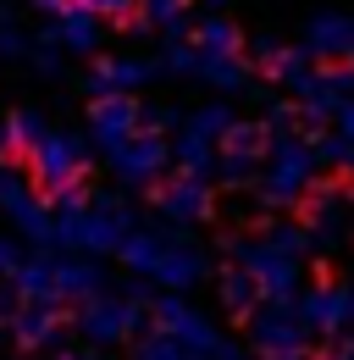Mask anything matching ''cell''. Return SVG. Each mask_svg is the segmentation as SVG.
<instances>
[{
  "instance_id": "obj_1",
  "label": "cell",
  "mask_w": 354,
  "mask_h": 360,
  "mask_svg": "<svg viewBox=\"0 0 354 360\" xmlns=\"http://www.w3.org/2000/svg\"><path fill=\"white\" fill-rule=\"evenodd\" d=\"M28 167H34V178H39L44 188L67 194V188H78V178H84L88 150L72 134H50V128H44V139L28 150Z\"/></svg>"
},
{
  "instance_id": "obj_2",
  "label": "cell",
  "mask_w": 354,
  "mask_h": 360,
  "mask_svg": "<svg viewBox=\"0 0 354 360\" xmlns=\"http://www.w3.org/2000/svg\"><path fill=\"white\" fill-rule=\"evenodd\" d=\"M55 238L72 250H122L128 238V217L117 205H94V211H61L55 217Z\"/></svg>"
},
{
  "instance_id": "obj_3",
  "label": "cell",
  "mask_w": 354,
  "mask_h": 360,
  "mask_svg": "<svg viewBox=\"0 0 354 360\" xmlns=\"http://www.w3.org/2000/svg\"><path fill=\"white\" fill-rule=\"evenodd\" d=\"M88 122H94V139H100L105 150H117V144H128V139L138 134V100H133V94H94Z\"/></svg>"
},
{
  "instance_id": "obj_4",
  "label": "cell",
  "mask_w": 354,
  "mask_h": 360,
  "mask_svg": "<svg viewBox=\"0 0 354 360\" xmlns=\"http://www.w3.org/2000/svg\"><path fill=\"white\" fill-rule=\"evenodd\" d=\"M111 167H117V178H128V183H155L161 167H166V144L155 134H133L128 144L111 150Z\"/></svg>"
},
{
  "instance_id": "obj_5",
  "label": "cell",
  "mask_w": 354,
  "mask_h": 360,
  "mask_svg": "<svg viewBox=\"0 0 354 360\" xmlns=\"http://www.w3.org/2000/svg\"><path fill=\"white\" fill-rule=\"evenodd\" d=\"M39 45H67V50H78V56H88V50L100 45V22H94L84 6L72 0V6H67V11H61V17L39 34Z\"/></svg>"
},
{
  "instance_id": "obj_6",
  "label": "cell",
  "mask_w": 354,
  "mask_h": 360,
  "mask_svg": "<svg viewBox=\"0 0 354 360\" xmlns=\"http://www.w3.org/2000/svg\"><path fill=\"white\" fill-rule=\"evenodd\" d=\"M128 327H138V311H133V305H117V300H94V305H84V333H88V338H100V344L122 338Z\"/></svg>"
},
{
  "instance_id": "obj_7",
  "label": "cell",
  "mask_w": 354,
  "mask_h": 360,
  "mask_svg": "<svg viewBox=\"0 0 354 360\" xmlns=\"http://www.w3.org/2000/svg\"><path fill=\"white\" fill-rule=\"evenodd\" d=\"M161 211H166L172 222H199V217L211 211V194H205L199 178H183V183H172V188L161 194Z\"/></svg>"
},
{
  "instance_id": "obj_8",
  "label": "cell",
  "mask_w": 354,
  "mask_h": 360,
  "mask_svg": "<svg viewBox=\"0 0 354 360\" xmlns=\"http://www.w3.org/2000/svg\"><path fill=\"white\" fill-rule=\"evenodd\" d=\"M144 78H150L144 61H100L94 78H88V89L94 94H122V89H133V84H144Z\"/></svg>"
},
{
  "instance_id": "obj_9",
  "label": "cell",
  "mask_w": 354,
  "mask_h": 360,
  "mask_svg": "<svg viewBox=\"0 0 354 360\" xmlns=\"http://www.w3.org/2000/svg\"><path fill=\"white\" fill-rule=\"evenodd\" d=\"M255 344H261V349H277V355H294V344H299V327H294V316L266 311L261 321H255Z\"/></svg>"
},
{
  "instance_id": "obj_10",
  "label": "cell",
  "mask_w": 354,
  "mask_h": 360,
  "mask_svg": "<svg viewBox=\"0 0 354 360\" xmlns=\"http://www.w3.org/2000/svg\"><path fill=\"white\" fill-rule=\"evenodd\" d=\"M17 288H22V300H28V305L55 300V266H50V261H22V271H17Z\"/></svg>"
},
{
  "instance_id": "obj_11",
  "label": "cell",
  "mask_w": 354,
  "mask_h": 360,
  "mask_svg": "<svg viewBox=\"0 0 354 360\" xmlns=\"http://www.w3.org/2000/svg\"><path fill=\"white\" fill-rule=\"evenodd\" d=\"M94 288H100V271L88 266V261H61V266H55V294L94 300Z\"/></svg>"
},
{
  "instance_id": "obj_12",
  "label": "cell",
  "mask_w": 354,
  "mask_h": 360,
  "mask_svg": "<svg viewBox=\"0 0 354 360\" xmlns=\"http://www.w3.org/2000/svg\"><path fill=\"white\" fill-rule=\"evenodd\" d=\"M199 266H205V261H199L194 250H166V255H161V266H155V277H161V283H172V288H188V283L199 277Z\"/></svg>"
},
{
  "instance_id": "obj_13",
  "label": "cell",
  "mask_w": 354,
  "mask_h": 360,
  "mask_svg": "<svg viewBox=\"0 0 354 360\" xmlns=\"http://www.w3.org/2000/svg\"><path fill=\"white\" fill-rule=\"evenodd\" d=\"M17 338L22 344H50L55 338V311L50 305H28V311L17 316Z\"/></svg>"
},
{
  "instance_id": "obj_14",
  "label": "cell",
  "mask_w": 354,
  "mask_h": 360,
  "mask_svg": "<svg viewBox=\"0 0 354 360\" xmlns=\"http://www.w3.org/2000/svg\"><path fill=\"white\" fill-rule=\"evenodd\" d=\"M221 300H227L232 311H249V305H255V277H249V271H227V277H221Z\"/></svg>"
},
{
  "instance_id": "obj_15",
  "label": "cell",
  "mask_w": 354,
  "mask_h": 360,
  "mask_svg": "<svg viewBox=\"0 0 354 360\" xmlns=\"http://www.w3.org/2000/svg\"><path fill=\"white\" fill-rule=\"evenodd\" d=\"M305 316L315 321V327H338V321H343V294H327V288H321V294H310Z\"/></svg>"
},
{
  "instance_id": "obj_16",
  "label": "cell",
  "mask_w": 354,
  "mask_h": 360,
  "mask_svg": "<svg viewBox=\"0 0 354 360\" xmlns=\"http://www.w3.org/2000/svg\"><path fill=\"white\" fill-rule=\"evenodd\" d=\"M138 360H188V355L177 349L172 338H155V344H144V349H138Z\"/></svg>"
},
{
  "instance_id": "obj_17",
  "label": "cell",
  "mask_w": 354,
  "mask_h": 360,
  "mask_svg": "<svg viewBox=\"0 0 354 360\" xmlns=\"http://www.w3.org/2000/svg\"><path fill=\"white\" fill-rule=\"evenodd\" d=\"M78 6H84L88 17H122V11H128L133 0H78Z\"/></svg>"
},
{
  "instance_id": "obj_18",
  "label": "cell",
  "mask_w": 354,
  "mask_h": 360,
  "mask_svg": "<svg viewBox=\"0 0 354 360\" xmlns=\"http://www.w3.org/2000/svg\"><path fill=\"white\" fill-rule=\"evenodd\" d=\"M17 271H22V250L11 238H0V277H17Z\"/></svg>"
},
{
  "instance_id": "obj_19",
  "label": "cell",
  "mask_w": 354,
  "mask_h": 360,
  "mask_svg": "<svg viewBox=\"0 0 354 360\" xmlns=\"http://www.w3.org/2000/svg\"><path fill=\"white\" fill-rule=\"evenodd\" d=\"M144 6H150V17H155V22H183V17H177V11H183V0H144Z\"/></svg>"
},
{
  "instance_id": "obj_20",
  "label": "cell",
  "mask_w": 354,
  "mask_h": 360,
  "mask_svg": "<svg viewBox=\"0 0 354 360\" xmlns=\"http://www.w3.org/2000/svg\"><path fill=\"white\" fill-rule=\"evenodd\" d=\"M22 50H28V39L17 28H0V56H22Z\"/></svg>"
},
{
  "instance_id": "obj_21",
  "label": "cell",
  "mask_w": 354,
  "mask_h": 360,
  "mask_svg": "<svg viewBox=\"0 0 354 360\" xmlns=\"http://www.w3.org/2000/svg\"><path fill=\"white\" fill-rule=\"evenodd\" d=\"M34 6H39V11H50V17H61V11L72 6V0H34Z\"/></svg>"
},
{
  "instance_id": "obj_22",
  "label": "cell",
  "mask_w": 354,
  "mask_h": 360,
  "mask_svg": "<svg viewBox=\"0 0 354 360\" xmlns=\"http://www.w3.org/2000/svg\"><path fill=\"white\" fill-rule=\"evenodd\" d=\"M61 360H88V355H61Z\"/></svg>"
}]
</instances>
